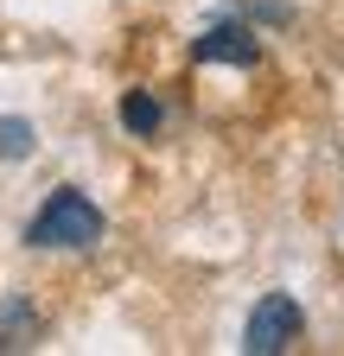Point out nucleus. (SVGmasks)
<instances>
[{
	"instance_id": "f257e3e1",
	"label": "nucleus",
	"mask_w": 344,
	"mask_h": 356,
	"mask_svg": "<svg viewBox=\"0 0 344 356\" xmlns=\"http://www.w3.org/2000/svg\"><path fill=\"white\" fill-rule=\"evenodd\" d=\"M102 242V210L90 204V191H77V185H58L45 204H38V216L26 222V248H96Z\"/></svg>"
},
{
	"instance_id": "f03ea898",
	"label": "nucleus",
	"mask_w": 344,
	"mask_h": 356,
	"mask_svg": "<svg viewBox=\"0 0 344 356\" xmlns=\"http://www.w3.org/2000/svg\"><path fill=\"white\" fill-rule=\"evenodd\" d=\"M299 331H306L299 299H293V293H262V299H255V312H249L242 350H249V356H281V350H293Z\"/></svg>"
},
{
	"instance_id": "7ed1b4c3",
	"label": "nucleus",
	"mask_w": 344,
	"mask_h": 356,
	"mask_svg": "<svg viewBox=\"0 0 344 356\" xmlns=\"http://www.w3.org/2000/svg\"><path fill=\"white\" fill-rule=\"evenodd\" d=\"M191 58L198 64H255V58H262V44H255V32L242 26V19H224V26H210L198 44H191Z\"/></svg>"
},
{
	"instance_id": "20e7f679",
	"label": "nucleus",
	"mask_w": 344,
	"mask_h": 356,
	"mask_svg": "<svg viewBox=\"0 0 344 356\" xmlns=\"http://www.w3.org/2000/svg\"><path fill=\"white\" fill-rule=\"evenodd\" d=\"M159 121H166V108H159L153 89H127V96H121V127L134 134V140H153Z\"/></svg>"
},
{
	"instance_id": "39448f33",
	"label": "nucleus",
	"mask_w": 344,
	"mask_h": 356,
	"mask_svg": "<svg viewBox=\"0 0 344 356\" xmlns=\"http://www.w3.org/2000/svg\"><path fill=\"white\" fill-rule=\"evenodd\" d=\"M38 331V312L26 299H0V350H26Z\"/></svg>"
},
{
	"instance_id": "423d86ee",
	"label": "nucleus",
	"mask_w": 344,
	"mask_h": 356,
	"mask_svg": "<svg viewBox=\"0 0 344 356\" xmlns=\"http://www.w3.org/2000/svg\"><path fill=\"white\" fill-rule=\"evenodd\" d=\"M26 153H32V121L0 115V159H26Z\"/></svg>"
}]
</instances>
